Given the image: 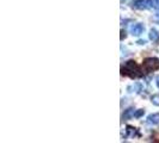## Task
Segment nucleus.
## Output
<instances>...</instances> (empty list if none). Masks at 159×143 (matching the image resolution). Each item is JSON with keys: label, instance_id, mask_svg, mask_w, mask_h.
Segmentation results:
<instances>
[{"label": "nucleus", "instance_id": "nucleus-11", "mask_svg": "<svg viewBox=\"0 0 159 143\" xmlns=\"http://www.w3.org/2000/svg\"><path fill=\"white\" fill-rule=\"evenodd\" d=\"M144 113H145V110H138V111H135V115H134V117L135 118H140V117H142L144 116Z\"/></svg>", "mask_w": 159, "mask_h": 143}, {"label": "nucleus", "instance_id": "nucleus-5", "mask_svg": "<svg viewBox=\"0 0 159 143\" xmlns=\"http://www.w3.org/2000/svg\"><path fill=\"white\" fill-rule=\"evenodd\" d=\"M147 122L150 124H153V125H157L159 124V113H153V115H150L147 117Z\"/></svg>", "mask_w": 159, "mask_h": 143}, {"label": "nucleus", "instance_id": "nucleus-3", "mask_svg": "<svg viewBox=\"0 0 159 143\" xmlns=\"http://www.w3.org/2000/svg\"><path fill=\"white\" fill-rule=\"evenodd\" d=\"M133 6L138 10H147V8H151L154 5H153L152 0H134Z\"/></svg>", "mask_w": 159, "mask_h": 143}, {"label": "nucleus", "instance_id": "nucleus-1", "mask_svg": "<svg viewBox=\"0 0 159 143\" xmlns=\"http://www.w3.org/2000/svg\"><path fill=\"white\" fill-rule=\"evenodd\" d=\"M144 68L148 72L156 70L159 68V60L156 57H147L144 60Z\"/></svg>", "mask_w": 159, "mask_h": 143}, {"label": "nucleus", "instance_id": "nucleus-7", "mask_svg": "<svg viewBox=\"0 0 159 143\" xmlns=\"http://www.w3.org/2000/svg\"><path fill=\"white\" fill-rule=\"evenodd\" d=\"M150 40L153 42L158 41L159 40V34L157 30H154V29H152L151 31H150Z\"/></svg>", "mask_w": 159, "mask_h": 143}, {"label": "nucleus", "instance_id": "nucleus-9", "mask_svg": "<svg viewBox=\"0 0 159 143\" xmlns=\"http://www.w3.org/2000/svg\"><path fill=\"white\" fill-rule=\"evenodd\" d=\"M132 88H133V89H134L137 93H140V91H142V85H141V83H139V82H135V83H134L132 87H129V89H132Z\"/></svg>", "mask_w": 159, "mask_h": 143}, {"label": "nucleus", "instance_id": "nucleus-6", "mask_svg": "<svg viewBox=\"0 0 159 143\" xmlns=\"http://www.w3.org/2000/svg\"><path fill=\"white\" fill-rule=\"evenodd\" d=\"M134 115H135V110L133 107H129V109H127L124 111L122 117H123V119H130L132 117H134Z\"/></svg>", "mask_w": 159, "mask_h": 143}, {"label": "nucleus", "instance_id": "nucleus-13", "mask_svg": "<svg viewBox=\"0 0 159 143\" xmlns=\"http://www.w3.org/2000/svg\"><path fill=\"white\" fill-rule=\"evenodd\" d=\"M138 44L144 45V44H146V41H145V40H139V41H138Z\"/></svg>", "mask_w": 159, "mask_h": 143}, {"label": "nucleus", "instance_id": "nucleus-10", "mask_svg": "<svg viewBox=\"0 0 159 143\" xmlns=\"http://www.w3.org/2000/svg\"><path fill=\"white\" fill-rule=\"evenodd\" d=\"M151 102L153 105H156V106H159V94H154V96H152V98H151Z\"/></svg>", "mask_w": 159, "mask_h": 143}, {"label": "nucleus", "instance_id": "nucleus-8", "mask_svg": "<svg viewBox=\"0 0 159 143\" xmlns=\"http://www.w3.org/2000/svg\"><path fill=\"white\" fill-rule=\"evenodd\" d=\"M126 130H127V135L128 136H130V137H134L135 135H137V130H135V128H133V126H127L126 128Z\"/></svg>", "mask_w": 159, "mask_h": 143}, {"label": "nucleus", "instance_id": "nucleus-12", "mask_svg": "<svg viewBox=\"0 0 159 143\" xmlns=\"http://www.w3.org/2000/svg\"><path fill=\"white\" fill-rule=\"evenodd\" d=\"M154 7L158 10V15H159V0H154Z\"/></svg>", "mask_w": 159, "mask_h": 143}, {"label": "nucleus", "instance_id": "nucleus-4", "mask_svg": "<svg viewBox=\"0 0 159 143\" xmlns=\"http://www.w3.org/2000/svg\"><path fill=\"white\" fill-rule=\"evenodd\" d=\"M144 32V25L142 24H134L133 26H132V35L133 36H140L141 34Z\"/></svg>", "mask_w": 159, "mask_h": 143}, {"label": "nucleus", "instance_id": "nucleus-2", "mask_svg": "<svg viewBox=\"0 0 159 143\" xmlns=\"http://www.w3.org/2000/svg\"><path fill=\"white\" fill-rule=\"evenodd\" d=\"M122 74H128V72H132V76H134V75H138L135 72H140L139 68H138V66H137V63L134 61H127L126 62V66H124V68H122Z\"/></svg>", "mask_w": 159, "mask_h": 143}, {"label": "nucleus", "instance_id": "nucleus-15", "mask_svg": "<svg viewBox=\"0 0 159 143\" xmlns=\"http://www.w3.org/2000/svg\"><path fill=\"white\" fill-rule=\"evenodd\" d=\"M121 1H122V2H123V1H124V0H121Z\"/></svg>", "mask_w": 159, "mask_h": 143}, {"label": "nucleus", "instance_id": "nucleus-14", "mask_svg": "<svg viewBox=\"0 0 159 143\" xmlns=\"http://www.w3.org/2000/svg\"><path fill=\"white\" fill-rule=\"evenodd\" d=\"M156 82H157V86L159 87V76L157 78V79H156Z\"/></svg>", "mask_w": 159, "mask_h": 143}]
</instances>
